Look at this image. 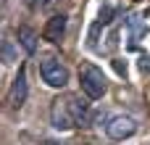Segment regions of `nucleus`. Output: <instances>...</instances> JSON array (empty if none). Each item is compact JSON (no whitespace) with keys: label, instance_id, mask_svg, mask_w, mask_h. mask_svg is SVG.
I'll return each instance as SVG.
<instances>
[{"label":"nucleus","instance_id":"f257e3e1","mask_svg":"<svg viewBox=\"0 0 150 145\" xmlns=\"http://www.w3.org/2000/svg\"><path fill=\"white\" fill-rule=\"evenodd\" d=\"M50 122L61 132L74 129V127H87L90 124V108H87V103L79 95L66 92V95H58L53 100V106H50Z\"/></svg>","mask_w":150,"mask_h":145},{"label":"nucleus","instance_id":"f03ea898","mask_svg":"<svg viewBox=\"0 0 150 145\" xmlns=\"http://www.w3.org/2000/svg\"><path fill=\"white\" fill-rule=\"evenodd\" d=\"M79 85H82V92H84L90 100L103 98L105 90H108L105 74H103L98 66H92V63H84V66H82V71H79Z\"/></svg>","mask_w":150,"mask_h":145},{"label":"nucleus","instance_id":"7ed1b4c3","mask_svg":"<svg viewBox=\"0 0 150 145\" xmlns=\"http://www.w3.org/2000/svg\"><path fill=\"white\" fill-rule=\"evenodd\" d=\"M40 77L47 87H66L69 82V69L58 58H45L40 61Z\"/></svg>","mask_w":150,"mask_h":145},{"label":"nucleus","instance_id":"20e7f679","mask_svg":"<svg viewBox=\"0 0 150 145\" xmlns=\"http://www.w3.org/2000/svg\"><path fill=\"white\" fill-rule=\"evenodd\" d=\"M137 132V122L132 119V116H124V114H119V116H111L108 119V124H105V135L111 137V140H129L132 135Z\"/></svg>","mask_w":150,"mask_h":145},{"label":"nucleus","instance_id":"39448f33","mask_svg":"<svg viewBox=\"0 0 150 145\" xmlns=\"http://www.w3.org/2000/svg\"><path fill=\"white\" fill-rule=\"evenodd\" d=\"M26 92H29V85H26V69L21 66L18 74L13 77L11 90H8V106H11V108H21L24 100H26Z\"/></svg>","mask_w":150,"mask_h":145},{"label":"nucleus","instance_id":"423d86ee","mask_svg":"<svg viewBox=\"0 0 150 145\" xmlns=\"http://www.w3.org/2000/svg\"><path fill=\"white\" fill-rule=\"evenodd\" d=\"M66 24H69V18L63 16V13H55L53 18H47V24H45V40L47 42H61L63 40V34H66Z\"/></svg>","mask_w":150,"mask_h":145},{"label":"nucleus","instance_id":"0eeeda50","mask_svg":"<svg viewBox=\"0 0 150 145\" xmlns=\"http://www.w3.org/2000/svg\"><path fill=\"white\" fill-rule=\"evenodd\" d=\"M16 37H18V42H21V48L32 55L34 50H37V34H34V29H29V26H18V32H16Z\"/></svg>","mask_w":150,"mask_h":145},{"label":"nucleus","instance_id":"6e6552de","mask_svg":"<svg viewBox=\"0 0 150 145\" xmlns=\"http://www.w3.org/2000/svg\"><path fill=\"white\" fill-rule=\"evenodd\" d=\"M3 61L11 63L13 61V48H11V40H3Z\"/></svg>","mask_w":150,"mask_h":145},{"label":"nucleus","instance_id":"1a4fd4ad","mask_svg":"<svg viewBox=\"0 0 150 145\" xmlns=\"http://www.w3.org/2000/svg\"><path fill=\"white\" fill-rule=\"evenodd\" d=\"M140 69L150 74V55H142V58H140Z\"/></svg>","mask_w":150,"mask_h":145},{"label":"nucleus","instance_id":"9d476101","mask_svg":"<svg viewBox=\"0 0 150 145\" xmlns=\"http://www.w3.org/2000/svg\"><path fill=\"white\" fill-rule=\"evenodd\" d=\"M45 145H63V143H55V140H50V143H45Z\"/></svg>","mask_w":150,"mask_h":145}]
</instances>
